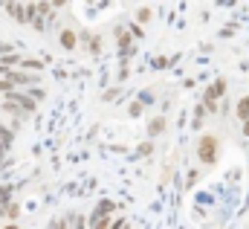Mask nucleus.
Returning <instances> with one entry per match:
<instances>
[{
	"label": "nucleus",
	"instance_id": "f3484780",
	"mask_svg": "<svg viewBox=\"0 0 249 229\" xmlns=\"http://www.w3.org/2000/svg\"><path fill=\"white\" fill-rule=\"evenodd\" d=\"M50 229H67V224H64V221H53V227Z\"/></svg>",
	"mask_w": 249,
	"mask_h": 229
},
{
	"label": "nucleus",
	"instance_id": "2eb2a0df",
	"mask_svg": "<svg viewBox=\"0 0 249 229\" xmlns=\"http://www.w3.org/2000/svg\"><path fill=\"white\" fill-rule=\"evenodd\" d=\"M151 154V142H145V145H139V157H148Z\"/></svg>",
	"mask_w": 249,
	"mask_h": 229
},
{
	"label": "nucleus",
	"instance_id": "a211bd4d",
	"mask_svg": "<svg viewBox=\"0 0 249 229\" xmlns=\"http://www.w3.org/2000/svg\"><path fill=\"white\" fill-rule=\"evenodd\" d=\"M110 229H127V221H116V224H113Z\"/></svg>",
	"mask_w": 249,
	"mask_h": 229
},
{
	"label": "nucleus",
	"instance_id": "423d86ee",
	"mask_svg": "<svg viewBox=\"0 0 249 229\" xmlns=\"http://www.w3.org/2000/svg\"><path fill=\"white\" fill-rule=\"evenodd\" d=\"M162 131H165V119H162V116H160V119H151V125H148V134H151V136H160Z\"/></svg>",
	"mask_w": 249,
	"mask_h": 229
},
{
	"label": "nucleus",
	"instance_id": "9b49d317",
	"mask_svg": "<svg viewBox=\"0 0 249 229\" xmlns=\"http://www.w3.org/2000/svg\"><path fill=\"white\" fill-rule=\"evenodd\" d=\"M110 227H113L110 218H99V221H93V229H110Z\"/></svg>",
	"mask_w": 249,
	"mask_h": 229
},
{
	"label": "nucleus",
	"instance_id": "20e7f679",
	"mask_svg": "<svg viewBox=\"0 0 249 229\" xmlns=\"http://www.w3.org/2000/svg\"><path fill=\"white\" fill-rule=\"evenodd\" d=\"M6 12H12V18H15V20H20V23H23V20H29V18H26V6L9 3V6H6Z\"/></svg>",
	"mask_w": 249,
	"mask_h": 229
},
{
	"label": "nucleus",
	"instance_id": "f8f14e48",
	"mask_svg": "<svg viewBox=\"0 0 249 229\" xmlns=\"http://www.w3.org/2000/svg\"><path fill=\"white\" fill-rule=\"evenodd\" d=\"M3 212H6V215H9V218L15 221V218H18V212H20V206H18V203H9V206H6Z\"/></svg>",
	"mask_w": 249,
	"mask_h": 229
},
{
	"label": "nucleus",
	"instance_id": "0eeeda50",
	"mask_svg": "<svg viewBox=\"0 0 249 229\" xmlns=\"http://www.w3.org/2000/svg\"><path fill=\"white\" fill-rule=\"evenodd\" d=\"M110 212H113V203H110V200H105V203H102V206L96 209V215H93L90 221H99V218H107Z\"/></svg>",
	"mask_w": 249,
	"mask_h": 229
},
{
	"label": "nucleus",
	"instance_id": "1a4fd4ad",
	"mask_svg": "<svg viewBox=\"0 0 249 229\" xmlns=\"http://www.w3.org/2000/svg\"><path fill=\"white\" fill-rule=\"evenodd\" d=\"M238 116H241L244 122H247V119H249V96H244V99L238 102Z\"/></svg>",
	"mask_w": 249,
	"mask_h": 229
},
{
	"label": "nucleus",
	"instance_id": "aec40b11",
	"mask_svg": "<svg viewBox=\"0 0 249 229\" xmlns=\"http://www.w3.org/2000/svg\"><path fill=\"white\" fill-rule=\"evenodd\" d=\"M3 229H18V224H6Z\"/></svg>",
	"mask_w": 249,
	"mask_h": 229
},
{
	"label": "nucleus",
	"instance_id": "f03ea898",
	"mask_svg": "<svg viewBox=\"0 0 249 229\" xmlns=\"http://www.w3.org/2000/svg\"><path fill=\"white\" fill-rule=\"evenodd\" d=\"M6 105H15V108H20V111H26V114H32V111H35V99H32V96H26V93H18V90L6 93Z\"/></svg>",
	"mask_w": 249,
	"mask_h": 229
},
{
	"label": "nucleus",
	"instance_id": "9d476101",
	"mask_svg": "<svg viewBox=\"0 0 249 229\" xmlns=\"http://www.w3.org/2000/svg\"><path fill=\"white\" fill-rule=\"evenodd\" d=\"M20 67H32V70H41L44 64H41V61H35V58H20Z\"/></svg>",
	"mask_w": 249,
	"mask_h": 229
},
{
	"label": "nucleus",
	"instance_id": "6ab92c4d",
	"mask_svg": "<svg viewBox=\"0 0 249 229\" xmlns=\"http://www.w3.org/2000/svg\"><path fill=\"white\" fill-rule=\"evenodd\" d=\"M244 134H247V136H249V119H247V122H244Z\"/></svg>",
	"mask_w": 249,
	"mask_h": 229
},
{
	"label": "nucleus",
	"instance_id": "4468645a",
	"mask_svg": "<svg viewBox=\"0 0 249 229\" xmlns=\"http://www.w3.org/2000/svg\"><path fill=\"white\" fill-rule=\"evenodd\" d=\"M72 229H84V218L81 215H72Z\"/></svg>",
	"mask_w": 249,
	"mask_h": 229
},
{
	"label": "nucleus",
	"instance_id": "39448f33",
	"mask_svg": "<svg viewBox=\"0 0 249 229\" xmlns=\"http://www.w3.org/2000/svg\"><path fill=\"white\" fill-rule=\"evenodd\" d=\"M75 44H78L75 32H72V29H64V32H61V47H64V50H72Z\"/></svg>",
	"mask_w": 249,
	"mask_h": 229
},
{
	"label": "nucleus",
	"instance_id": "dca6fc26",
	"mask_svg": "<svg viewBox=\"0 0 249 229\" xmlns=\"http://www.w3.org/2000/svg\"><path fill=\"white\" fill-rule=\"evenodd\" d=\"M148 18H151V12H148V9H139V20H142V23H145V20H148Z\"/></svg>",
	"mask_w": 249,
	"mask_h": 229
},
{
	"label": "nucleus",
	"instance_id": "ddd939ff",
	"mask_svg": "<svg viewBox=\"0 0 249 229\" xmlns=\"http://www.w3.org/2000/svg\"><path fill=\"white\" fill-rule=\"evenodd\" d=\"M12 90H15V84L6 81V78H0V93H12Z\"/></svg>",
	"mask_w": 249,
	"mask_h": 229
},
{
	"label": "nucleus",
	"instance_id": "6e6552de",
	"mask_svg": "<svg viewBox=\"0 0 249 229\" xmlns=\"http://www.w3.org/2000/svg\"><path fill=\"white\" fill-rule=\"evenodd\" d=\"M12 139H15V136H12V131H9L6 125H0V151H3V148H9V145H12Z\"/></svg>",
	"mask_w": 249,
	"mask_h": 229
},
{
	"label": "nucleus",
	"instance_id": "f257e3e1",
	"mask_svg": "<svg viewBox=\"0 0 249 229\" xmlns=\"http://www.w3.org/2000/svg\"><path fill=\"white\" fill-rule=\"evenodd\" d=\"M197 157H200L206 166H212V163L217 160V139H214L212 134L200 136V145H197Z\"/></svg>",
	"mask_w": 249,
	"mask_h": 229
},
{
	"label": "nucleus",
	"instance_id": "7ed1b4c3",
	"mask_svg": "<svg viewBox=\"0 0 249 229\" xmlns=\"http://www.w3.org/2000/svg\"><path fill=\"white\" fill-rule=\"evenodd\" d=\"M223 90H226V81H223V78H217V81L209 87V93H206V105H214V99H220V96H223Z\"/></svg>",
	"mask_w": 249,
	"mask_h": 229
}]
</instances>
